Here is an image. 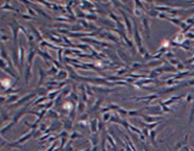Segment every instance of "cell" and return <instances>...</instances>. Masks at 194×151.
Here are the masks:
<instances>
[{"label":"cell","mask_w":194,"mask_h":151,"mask_svg":"<svg viewBox=\"0 0 194 151\" xmlns=\"http://www.w3.org/2000/svg\"><path fill=\"white\" fill-rule=\"evenodd\" d=\"M36 96V94L35 93H32V94H27V95H24L23 98H22V99H20L18 100V101H17L16 104H13V105H12V106H13V107H15V106H18V105H23L24 102H27V101H29V100L30 99H33V98H35Z\"/></svg>","instance_id":"2"},{"label":"cell","mask_w":194,"mask_h":151,"mask_svg":"<svg viewBox=\"0 0 194 151\" xmlns=\"http://www.w3.org/2000/svg\"><path fill=\"white\" fill-rule=\"evenodd\" d=\"M134 29H135V42L139 48H141V46H142V39H141V34L138 33V29H137V26H136V24H135V27H134Z\"/></svg>","instance_id":"6"},{"label":"cell","mask_w":194,"mask_h":151,"mask_svg":"<svg viewBox=\"0 0 194 151\" xmlns=\"http://www.w3.org/2000/svg\"><path fill=\"white\" fill-rule=\"evenodd\" d=\"M58 93H59V89H56V90H53V92L49 93V94H48V99H50L52 101V100L55 99V96L58 95Z\"/></svg>","instance_id":"14"},{"label":"cell","mask_w":194,"mask_h":151,"mask_svg":"<svg viewBox=\"0 0 194 151\" xmlns=\"http://www.w3.org/2000/svg\"><path fill=\"white\" fill-rule=\"evenodd\" d=\"M46 127H48V126H46V124H45V123L40 124V127H39V132H46V131H48V129H46Z\"/></svg>","instance_id":"23"},{"label":"cell","mask_w":194,"mask_h":151,"mask_svg":"<svg viewBox=\"0 0 194 151\" xmlns=\"http://www.w3.org/2000/svg\"><path fill=\"white\" fill-rule=\"evenodd\" d=\"M72 126H73V123H72V119L69 118V119H64L63 121V127H64V129L66 131H71L72 129Z\"/></svg>","instance_id":"12"},{"label":"cell","mask_w":194,"mask_h":151,"mask_svg":"<svg viewBox=\"0 0 194 151\" xmlns=\"http://www.w3.org/2000/svg\"><path fill=\"white\" fill-rule=\"evenodd\" d=\"M108 119H111V113H104L103 115V121H108Z\"/></svg>","instance_id":"24"},{"label":"cell","mask_w":194,"mask_h":151,"mask_svg":"<svg viewBox=\"0 0 194 151\" xmlns=\"http://www.w3.org/2000/svg\"><path fill=\"white\" fill-rule=\"evenodd\" d=\"M34 134H35V131H32V132H29V133H27V134H24L22 138L15 140L13 143H7L9 147H20V149H22V147H23L22 145H23L26 141H28Z\"/></svg>","instance_id":"1"},{"label":"cell","mask_w":194,"mask_h":151,"mask_svg":"<svg viewBox=\"0 0 194 151\" xmlns=\"http://www.w3.org/2000/svg\"><path fill=\"white\" fill-rule=\"evenodd\" d=\"M24 113H26V108L21 110V111L18 112V113H16V115H15V117H13V119H12V122H13V123H17V122L20 121V118L24 115Z\"/></svg>","instance_id":"10"},{"label":"cell","mask_w":194,"mask_h":151,"mask_svg":"<svg viewBox=\"0 0 194 151\" xmlns=\"http://www.w3.org/2000/svg\"><path fill=\"white\" fill-rule=\"evenodd\" d=\"M97 123H98L97 119H92L91 122H90V131H91L92 133H96V132H97V128H96V127H98Z\"/></svg>","instance_id":"11"},{"label":"cell","mask_w":194,"mask_h":151,"mask_svg":"<svg viewBox=\"0 0 194 151\" xmlns=\"http://www.w3.org/2000/svg\"><path fill=\"white\" fill-rule=\"evenodd\" d=\"M58 150H59V149H57V150H55V151H58Z\"/></svg>","instance_id":"30"},{"label":"cell","mask_w":194,"mask_h":151,"mask_svg":"<svg viewBox=\"0 0 194 151\" xmlns=\"http://www.w3.org/2000/svg\"><path fill=\"white\" fill-rule=\"evenodd\" d=\"M187 38H190V39H192V38H194V34L193 33H187L186 34V39Z\"/></svg>","instance_id":"28"},{"label":"cell","mask_w":194,"mask_h":151,"mask_svg":"<svg viewBox=\"0 0 194 151\" xmlns=\"http://www.w3.org/2000/svg\"><path fill=\"white\" fill-rule=\"evenodd\" d=\"M48 115L51 116L52 118H57V117H58V113H57V112H55V111H49Z\"/></svg>","instance_id":"21"},{"label":"cell","mask_w":194,"mask_h":151,"mask_svg":"<svg viewBox=\"0 0 194 151\" xmlns=\"http://www.w3.org/2000/svg\"><path fill=\"white\" fill-rule=\"evenodd\" d=\"M58 73V68L56 66H51V68L48 71V76H56Z\"/></svg>","instance_id":"13"},{"label":"cell","mask_w":194,"mask_h":151,"mask_svg":"<svg viewBox=\"0 0 194 151\" xmlns=\"http://www.w3.org/2000/svg\"><path fill=\"white\" fill-rule=\"evenodd\" d=\"M68 77V73L66 71H63V70H61V71H58V73L55 76V79H66Z\"/></svg>","instance_id":"9"},{"label":"cell","mask_w":194,"mask_h":151,"mask_svg":"<svg viewBox=\"0 0 194 151\" xmlns=\"http://www.w3.org/2000/svg\"><path fill=\"white\" fill-rule=\"evenodd\" d=\"M24 57H26V49L20 44L18 46V60H20V67L24 66Z\"/></svg>","instance_id":"3"},{"label":"cell","mask_w":194,"mask_h":151,"mask_svg":"<svg viewBox=\"0 0 194 151\" xmlns=\"http://www.w3.org/2000/svg\"><path fill=\"white\" fill-rule=\"evenodd\" d=\"M29 28H30V33H32L33 36H34V38H35V39L38 40L39 43H41V42L44 40L43 36H41V33H40L39 31H38V29L34 27V26H32V24H29Z\"/></svg>","instance_id":"4"},{"label":"cell","mask_w":194,"mask_h":151,"mask_svg":"<svg viewBox=\"0 0 194 151\" xmlns=\"http://www.w3.org/2000/svg\"><path fill=\"white\" fill-rule=\"evenodd\" d=\"M38 71H39V80H38V87H40V85L44 83L45 77H46V74H48V73L44 71L43 67H39V68H38Z\"/></svg>","instance_id":"5"},{"label":"cell","mask_w":194,"mask_h":151,"mask_svg":"<svg viewBox=\"0 0 194 151\" xmlns=\"http://www.w3.org/2000/svg\"><path fill=\"white\" fill-rule=\"evenodd\" d=\"M138 50H139V52H141L142 55H146V54H147V52H146V50H144V48H143V46H141V48H139Z\"/></svg>","instance_id":"26"},{"label":"cell","mask_w":194,"mask_h":151,"mask_svg":"<svg viewBox=\"0 0 194 151\" xmlns=\"http://www.w3.org/2000/svg\"><path fill=\"white\" fill-rule=\"evenodd\" d=\"M56 145H57V141H55V143L52 144V145H51V146H50V149H49L48 151H52V150H53V149H55V146H56Z\"/></svg>","instance_id":"27"},{"label":"cell","mask_w":194,"mask_h":151,"mask_svg":"<svg viewBox=\"0 0 194 151\" xmlns=\"http://www.w3.org/2000/svg\"><path fill=\"white\" fill-rule=\"evenodd\" d=\"M63 51H64V49H62V48H59L58 51H57V57H58L59 64H62V62H63V59H62V54H63Z\"/></svg>","instance_id":"17"},{"label":"cell","mask_w":194,"mask_h":151,"mask_svg":"<svg viewBox=\"0 0 194 151\" xmlns=\"http://www.w3.org/2000/svg\"><path fill=\"white\" fill-rule=\"evenodd\" d=\"M142 24H143V28L146 31V34H147V38H149V22H148V18L146 16L142 17Z\"/></svg>","instance_id":"7"},{"label":"cell","mask_w":194,"mask_h":151,"mask_svg":"<svg viewBox=\"0 0 194 151\" xmlns=\"http://www.w3.org/2000/svg\"><path fill=\"white\" fill-rule=\"evenodd\" d=\"M84 110H85V102L84 101H78V112L81 113V112H84Z\"/></svg>","instance_id":"15"},{"label":"cell","mask_w":194,"mask_h":151,"mask_svg":"<svg viewBox=\"0 0 194 151\" xmlns=\"http://www.w3.org/2000/svg\"><path fill=\"white\" fill-rule=\"evenodd\" d=\"M18 100H20V99H18V95H17V94H13V95L7 96V99H6V101H5V102L13 105V104H16Z\"/></svg>","instance_id":"8"},{"label":"cell","mask_w":194,"mask_h":151,"mask_svg":"<svg viewBox=\"0 0 194 151\" xmlns=\"http://www.w3.org/2000/svg\"><path fill=\"white\" fill-rule=\"evenodd\" d=\"M17 16H20V17H22V18H24V20H33V17L32 16H29V15H26V13H17Z\"/></svg>","instance_id":"19"},{"label":"cell","mask_w":194,"mask_h":151,"mask_svg":"<svg viewBox=\"0 0 194 151\" xmlns=\"http://www.w3.org/2000/svg\"><path fill=\"white\" fill-rule=\"evenodd\" d=\"M187 98H188V99H187V101H192V95H188Z\"/></svg>","instance_id":"29"},{"label":"cell","mask_w":194,"mask_h":151,"mask_svg":"<svg viewBox=\"0 0 194 151\" xmlns=\"http://www.w3.org/2000/svg\"><path fill=\"white\" fill-rule=\"evenodd\" d=\"M71 98H72L73 100H74V101H78V95H76V94H75L74 92H73V93L71 94Z\"/></svg>","instance_id":"25"},{"label":"cell","mask_w":194,"mask_h":151,"mask_svg":"<svg viewBox=\"0 0 194 151\" xmlns=\"http://www.w3.org/2000/svg\"><path fill=\"white\" fill-rule=\"evenodd\" d=\"M78 138H81V134H80V133H76V132H74V133H72V134H71V140L78 139Z\"/></svg>","instance_id":"20"},{"label":"cell","mask_w":194,"mask_h":151,"mask_svg":"<svg viewBox=\"0 0 194 151\" xmlns=\"http://www.w3.org/2000/svg\"><path fill=\"white\" fill-rule=\"evenodd\" d=\"M124 15V20H125V23H126V26H127V31H129V33H131L132 32V29H131V23H130V20L127 18V16L125 15V13H123Z\"/></svg>","instance_id":"16"},{"label":"cell","mask_w":194,"mask_h":151,"mask_svg":"<svg viewBox=\"0 0 194 151\" xmlns=\"http://www.w3.org/2000/svg\"><path fill=\"white\" fill-rule=\"evenodd\" d=\"M48 99V96H41L40 99H38V100H35L34 102H33V106H35V105H39L40 102H43V101H45V100Z\"/></svg>","instance_id":"18"},{"label":"cell","mask_w":194,"mask_h":151,"mask_svg":"<svg viewBox=\"0 0 194 151\" xmlns=\"http://www.w3.org/2000/svg\"><path fill=\"white\" fill-rule=\"evenodd\" d=\"M9 39H10V38H9L7 36H5V34H1V33H0V40H3V42H9Z\"/></svg>","instance_id":"22"}]
</instances>
